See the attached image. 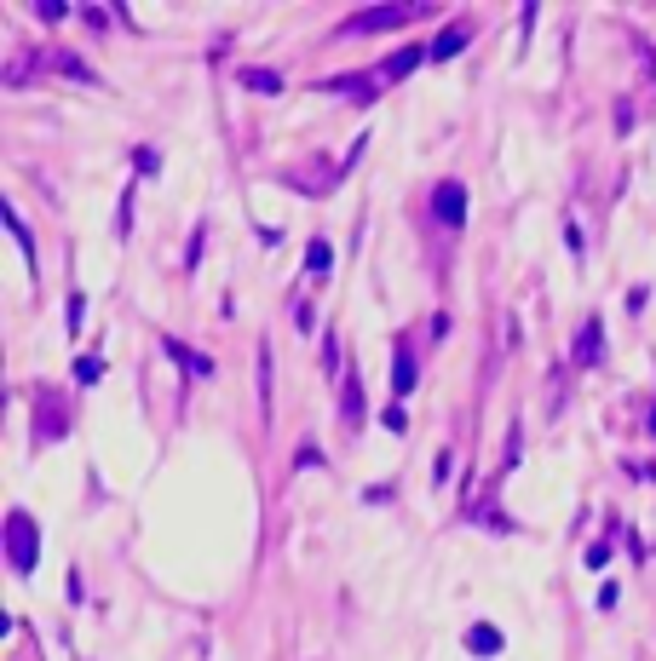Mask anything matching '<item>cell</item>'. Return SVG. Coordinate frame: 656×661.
<instances>
[{
  "instance_id": "1",
  "label": "cell",
  "mask_w": 656,
  "mask_h": 661,
  "mask_svg": "<svg viewBox=\"0 0 656 661\" xmlns=\"http://www.w3.org/2000/svg\"><path fill=\"white\" fill-rule=\"evenodd\" d=\"M426 12H432L426 0H398V6H369V12H352L340 29H346V35H386V29H403V23L426 18Z\"/></svg>"
},
{
  "instance_id": "2",
  "label": "cell",
  "mask_w": 656,
  "mask_h": 661,
  "mask_svg": "<svg viewBox=\"0 0 656 661\" xmlns=\"http://www.w3.org/2000/svg\"><path fill=\"white\" fill-rule=\"evenodd\" d=\"M35 552H41L35 518H29L24 506H12V512H6V558H12V570L29 575V570H35Z\"/></svg>"
},
{
  "instance_id": "3",
  "label": "cell",
  "mask_w": 656,
  "mask_h": 661,
  "mask_svg": "<svg viewBox=\"0 0 656 661\" xmlns=\"http://www.w3.org/2000/svg\"><path fill=\"white\" fill-rule=\"evenodd\" d=\"M432 213H438L444 225H461V219H467V190H461V179H444L432 190Z\"/></svg>"
},
{
  "instance_id": "4",
  "label": "cell",
  "mask_w": 656,
  "mask_h": 661,
  "mask_svg": "<svg viewBox=\"0 0 656 661\" xmlns=\"http://www.w3.org/2000/svg\"><path fill=\"white\" fill-rule=\"evenodd\" d=\"M340 409H346V426H363V380H357V368H340Z\"/></svg>"
},
{
  "instance_id": "5",
  "label": "cell",
  "mask_w": 656,
  "mask_h": 661,
  "mask_svg": "<svg viewBox=\"0 0 656 661\" xmlns=\"http://www.w3.org/2000/svg\"><path fill=\"white\" fill-rule=\"evenodd\" d=\"M162 345H167V357L185 368V374H196V380H208V374H213V357H202L196 345H185V340H162Z\"/></svg>"
},
{
  "instance_id": "6",
  "label": "cell",
  "mask_w": 656,
  "mask_h": 661,
  "mask_svg": "<svg viewBox=\"0 0 656 661\" xmlns=\"http://www.w3.org/2000/svg\"><path fill=\"white\" fill-rule=\"evenodd\" d=\"M41 64L58 69V75H70V81H87V87H98V69H93V64H81L75 52H41Z\"/></svg>"
},
{
  "instance_id": "7",
  "label": "cell",
  "mask_w": 656,
  "mask_h": 661,
  "mask_svg": "<svg viewBox=\"0 0 656 661\" xmlns=\"http://www.w3.org/2000/svg\"><path fill=\"white\" fill-rule=\"evenodd\" d=\"M426 58H432L426 46H403V52H392V58L380 64V81H403V75H409V69H421Z\"/></svg>"
},
{
  "instance_id": "8",
  "label": "cell",
  "mask_w": 656,
  "mask_h": 661,
  "mask_svg": "<svg viewBox=\"0 0 656 661\" xmlns=\"http://www.w3.org/2000/svg\"><path fill=\"white\" fill-rule=\"evenodd\" d=\"M599 357H605V334H599V317H593V322H582V340H576V363L593 368Z\"/></svg>"
},
{
  "instance_id": "9",
  "label": "cell",
  "mask_w": 656,
  "mask_h": 661,
  "mask_svg": "<svg viewBox=\"0 0 656 661\" xmlns=\"http://www.w3.org/2000/svg\"><path fill=\"white\" fill-rule=\"evenodd\" d=\"M236 81H242L248 92H282V75H277V69H259V64L236 69Z\"/></svg>"
},
{
  "instance_id": "10",
  "label": "cell",
  "mask_w": 656,
  "mask_h": 661,
  "mask_svg": "<svg viewBox=\"0 0 656 661\" xmlns=\"http://www.w3.org/2000/svg\"><path fill=\"white\" fill-rule=\"evenodd\" d=\"M467 41H472V29H467V23H449L444 35L432 41V58H455V52H461Z\"/></svg>"
},
{
  "instance_id": "11",
  "label": "cell",
  "mask_w": 656,
  "mask_h": 661,
  "mask_svg": "<svg viewBox=\"0 0 656 661\" xmlns=\"http://www.w3.org/2000/svg\"><path fill=\"white\" fill-rule=\"evenodd\" d=\"M409 386H415V357H409V345L398 340V363H392V391L403 397Z\"/></svg>"
},
{
  "instance_id": "12",
  "label": "cell",
  "mask_w": 656,
  "mask_h": 661,
  "mask_svg": "<svg viewBox=\"0 0 656 661\" xmlns=\"http://www.w3.org/2000/svg\"><path fill=\"white\" fill-rule=\"evenodd\" d=\"M328 265H334V248H328V242H311V248H305V271H311L317 282H323V276H328Z\"/></svg>"
},
{
  "instance_id": "13",
  "label": "cell",
  "mask_w": 656,
  "mask_h": 661,
  "mask_svg": "<svg viewBox=\"0 0 656 661\" xmlns=\"http://www.w3.org/2000/svg\"><path fill=\"white\" fill-rule=\"evenodd\" d=\"M467 650H472V656H495V650H501V633H495V627H472Z\"/></svg>"
},
{
  "instance_id": "14",
  "label": "cell",
  "mask_w": 656,
  "mask_h": 661,
  "mask_svg": "<svg viewBox=\"0 0 656 661\" xmlns=\"http://www.w3.org/2000/svg\"><path fill=\"white\" fill-rule=\"evenodd\" d=\"M6 219H12V236H18V248L29 253V259H35V236H29V225H24V213H18V207H6Z\"/></svg>"
},
{
  "instance_id": "15",
  "label": "cell",
  "mask_w": 656,
  "mask_h": 661,
  "mask_svg": "<svg viewBox=\"0 0 656 661\" xmlns=\"http://www.w3.org/2000/svg\"><path fill=\"white\" fill-rule=\"evenodd\" d=\"M259 409H271V351L259 345Z\"/></svg>"
},
{
  "instance_id": "16",
  "label": "cell",
  "mask_w": 656,
  "mask_h": 661,
  "mask_svg": "<svg viewBox=\"0 0 656 661\" xmlns=\"http://www.w3.org/2000/svg\"><path fill=\"white\" fill-rule=\"evenodd\" d=\"M75 380H81V386H98V380H104V363H98V357H81V363H75Z\"/></svg>"
},
{
  "instance_id": "17",
  "label": "cell",
  "mask_w": 656,
  "mask_h": 661,
  "mask_svg": "<svg viewBox=\"0 0 656 661\" xmlns=\"http://www.w3.org/2000/svg\"><path fill=\"white\" fill-rule=\"evenodd\" d=\"M587 564H593V570H605V564H610V547H605V541H593V547H587Z\"/></svg>"
}]
</instances>
